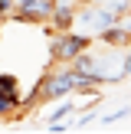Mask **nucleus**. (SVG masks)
Returning <instances> with one entry per match:
<instances>
[{"mask_svg":"<svg viewBox=\"0 0 131 134\" xmlns=\"http://www.w3.org/2000/svg\"><path fill=\"white\" fill-rule=\"evenodd\" d=\"M75 3H79V7H85V3H95V0H75Z\"/></svg>","mask_w":131,"mask_h":134,"instance_id":"11","label":"nucleus"},{"mask_svg":"<svg viewBox=\"0 0 131 134\" xmlns=\"http://www.w3.org/2000/svg\"><path fill=\"white\" fill-rule=\"evenodd\" d=\"M111 23H118V16L108 10L105 3H85V7H79V13H75V26H79V33H89V36H98V33H105ZM72 26V30H75Z\"/></svg>","mask_w":131,"mask_h":134,"instance_id":"2","label":"nucleus"},{"mask_svg":"<svg viewBox=\"0 0 131 134\" xmlns=\"http://www.w3.org/2000/svg\"><path fill=\"white\" fill-rule=\"evenodd\" d=\"M92 39H95V36L79 33V30H56V33H52V43H49L52 62H59V65H72V62H75V59L92 46Z\"/></svg>","mask_w":131,"mask_h":134,"instance_id":"1","label":"nucleus"},{"mask_svg":"<svg viewBox=\"0 0 131 134\" xmlns=\"http://www.w3.org/2000/svg\"><path fill=\"white\" fill-rule=\"evenodd\" d=\"M98 39H102L105 46H111V49H124V46H131V33H128V26L118 20V23H111L105 33H98Z\"/></svg>","mask_w":131,"mask_h":134,"instance_id":"5","label":"nucleus"},{"mask_svg":"<svg viewBox=\"0 0 131 134\" xmlns=\"http://www.w3.org/2000/svg\"><path fill=\"white\" fill-rule=\"evenodd\" d=\"M121 23H124V20H121ZM124 26H128V33H131V20H128V23H124Z\"/></svg>","mask_w":131,"mask_h":134,"instance_id":"12","label":"nucleus"},{"mask_svg":"<svg viewBox=\"0 0 131 134\" xmlns=\"http://www.w3.org/2000/svg\"><path fill=\"white\" fill-rule=\"evenodd\" d=\"M75 13H79V3H75V0H56L49 23L56 26V30H72V26H75Z\"/></svg>","mask_w":131,"mask_h":134,"instance_id":"4","label":"nucleus"},{"mask_svg":"<svg viewBox=\"0 0 131 134\" xmlns=\"http://www.w3.org/2000/svg\"><path fill=\"white\" fill-rule=\"evenodd\" d=\"M128 115H131V105H124V108H118V111H111V115H105V118H102V124H115V121H124Z\"/></svg>","mask_w":131,"mask_h":134,"instance_id":"7","label":"nucleus"},{"mask_svg":"<svg viewBox=\"0 0 131 134\" xmlns=\"http://www.w3.org/2000/svg\"><path fill=\"white\" fill-rule=\"evenodd\" d=\"M75 111H79V105L72 102V98H66V105H59L56 111H49L43 121H46V124H52V121H66V118H69V115H75Z\"/></svg>","mask_w":131,"mask_h":134,"instance_id":"6","label":"nucleus"},{"mask_svg":"<svg viewBox=\"0 0 131 134\" xmlns=\"http://www.w3.org/2000/svg\"><path fill=\"white\" fill-rule=\"evenodd\" d=\"M10 7H13L10 0H0V16H7V13H10Z\"/></svg>","mask_w":131,"mask_h":134,"instance_id":"10","label":"nucleus"},{"mask_svg":"<svg viewBox=\"0 0 131 134\" xmlns=\"http://www.w3.org/2000/svg\"><path fill=\"white\" fill-rule=\"evenodd\" d=\"M10 3H17V0H10Z\"/></svg>","mask_w":131,"mask_h":134,"instance_id":"13","label":"nucleus"},{"mask_svg":"<svg viewBox=\"0 0 131 134\" xmlns=\"http://www.w3.org/2000/svg\"><path fill=\"white\" fill-rule=\"evenodd\" d=\"M92 121H98V115H95V108H92V111H89V108H85V111H82V115H79V118H75V128H82V124H92Z\"/></svg>","mask_w":131,"mask_h":134,"instance_id":"8","label":"nucleus"},{"mask_svg":"<svg viewBox=\"0 0 131 134\" xmlns=\"http://www.w3.org/2000/svg\"><path fill=\"white\" fill-rule=\"evenodd\" d=\"M121 75L124 79L131 75V46H128V52H121Z\"/></svg>","mask_w":131,"mask_h":134,"instance_id":"9","label":"nucleus"},{"mask_svg":"<svg viewBox=\"0 0 131 134\" xmlns=\"http://www.w3.org/2000/svg\"><path fill=\"white\" fill-rule=\"evenodd\" d=\"M23 105V95H20V82L17 75H0V118L3 115H13V111Z\"/></svg>","mask_w":131,"mask_h":134,"instance_id":"3","label":"nucleus"}]
</instances>
